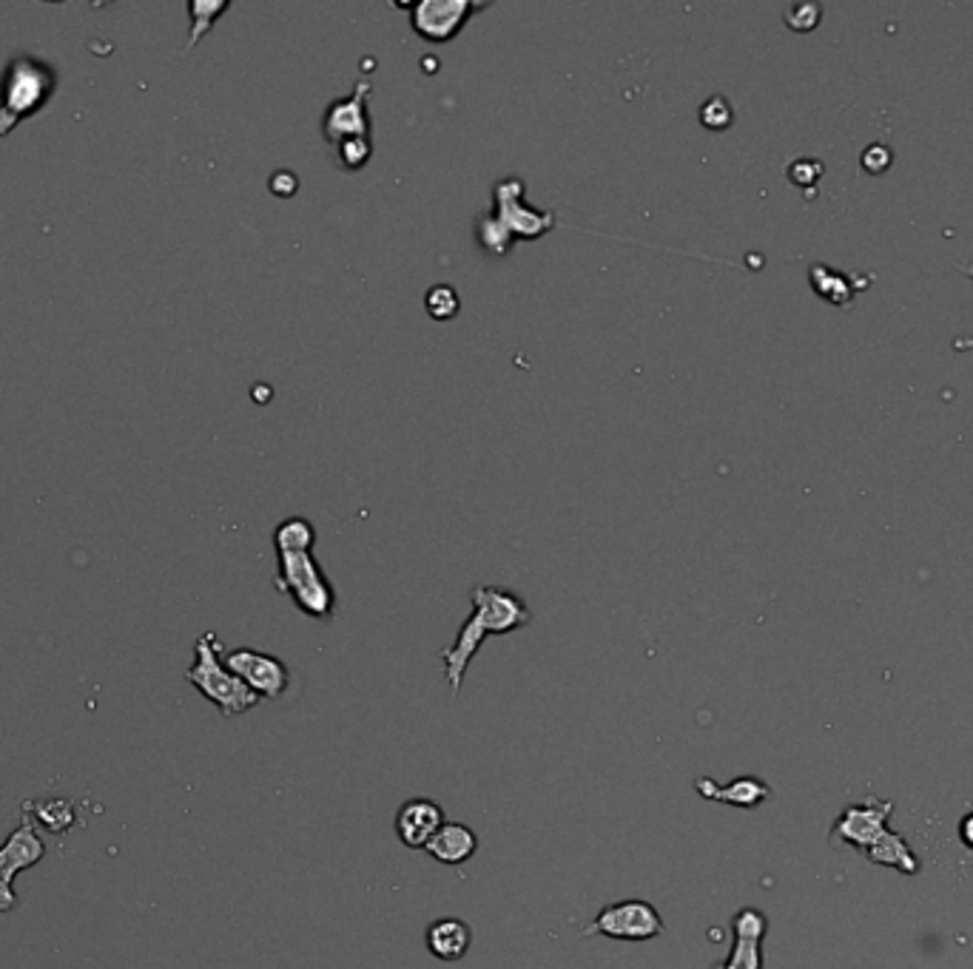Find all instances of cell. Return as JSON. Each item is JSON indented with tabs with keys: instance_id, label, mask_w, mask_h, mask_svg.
<instances>
[{
	"instance_id": "3957f363",
	"label": "cell",
	"mask_w": 973,
	"mask_h": 969,
	"mask_svg": "<svg viewBox=\"0 0 973 969\" xmlns=\"http://www.w3.org/2000/svg\"><path fill=\"white\" fill-rule=\"evenodd\" d=\"M185 680L203 693L205 700L214 702L223 717H239L259 706V697L239 680L237 674L228 671L223 660V643L214 632H205L194 643V666L185 671Z\"/></svg>"
},
{
	"instance_id": "4dcf8cb0",
	"label": "cell",
	"mask_w": 973,
	"mask_h": 969,
	"mask_svg": "<svg viewBox=\"0 0 973 969\" xmlns=\"http://www.w3.org/2000/svg\"><path fill=\"white\" fill-rule=\"evenodd\" d=\"M962 270H965L967 279H973V265H962Z\"/></svg>"
},
{
	"instance_id": "f1b7e54d",
	"label": "cell",
	"mask_w": 973,
	"mask_h": 969,
	"mask_svg": "<svg viewBox=\"0 0 973 969\" xmlns=\"http://www.w3.org/2000/svg\"><path fill=\"white\" fill-rule=\"evenodd\" d=\"M268 189L274 196H282V200H288V196H293L299 191V176L288 169L274 171L268 180Z\"/></svg>"
},
{
	"instance_id": "d4e9b609",
	"label": "cell",
	"mask_w": 973,
	"mask_h": 969,
	"mask_svg": "<svg viewBox=\"0 0 973 969\" xmlns=\"http://www.w3.org/2000/svg\"><path fill=\"white\" fill-rule=\"evenodd\" d=\"M697 117H701L703 128H709V131H726V128H731V122H735V108H731V103L726 100L724 95H715L703 103Z\"/></svg>"
},
{
	"instance_id": "83f0119b",
	"label": "cell",
	"mask_w": 973,
	"mask_h": 969,
	"mask_svg": "<svg viewBox=\"0 0 973 969\" xmlns=\"http://www.w3.org/2000/svg\"><path fill=\"white\" fill-rule=\"evenodd\" d=\"M891 160H894L891 149H888V146H883V142H874V146H868V149L863 151V157H859V162H863V169L868 171V174H883V171L891 165Z\"/></svg>"
},
{
	"instance_id": "9c48e42d",
	"label": "cell",
	"mask_w": 973,
	"mask_h": 969,
	"mask_svg": "<svg viewBox=\"0 0 973 969\" xmlns=\"http://www.w3.org/2000/svg\"><path fill=\"white\" fill-rule=\"evenodd\" d=\"M228 671H234L250 691L257 693L259 700H277L282 697L288 682H291V671L285 666L279 657L274 654L257 652V648H234L223 657Z\"/></svg>"
},
{
	"instance_id": "52a82bcc",
	"label": "cell",
	"mask_w": 973,
	"mask_h": 969,
	"mask_svg": "<svg viewBox=\"0 0 973 969\" xmlns=\"http://www.w3.org/2000/svg\"><path fill=\"white\" fill-rule=\"evenodd\" d=\"M663 933V918L655 907L641 898H629L603 907L584 936H607L616 941H652Z\"/></svg>"
},
{
	"instance_id": "484cf974",
	"label": "cell",
	"mask_w": 973,
	"mask_h": 969,
	"mask_svg": "<svg viewBox=\"0 0 973 969\" xmlns=\"http://www.w3.org/2000/svg\"><path fill=\"white\" fill-rule=\"evenodd\" d=\"M820 14H823L820 3H794V7L785 9L783 18L791 32H811V29H817Z\"/></svg>"
},
{
	"instance_id": "6da1fadb",
	"label": "cell",
	"mask_w": 973,
	"mask_h": 969,
	"mask_svg": "<svg viewBox=\"0 0 973 969\" xmlns=\"http://www.w3.org/2000/svg\"><path fill=\"white\" fill-rule=\"evenodd\" d=\"M473 614L461 623L453 646L441 652L445 680L450 693L461 691L464 674L479 654L481 643L493 634H510L524 628L533 620V612L524 600L504 586H475L473 589Z\"/></svg>"
},
{
	"instance_id": "cb8c5ba5",
	"label": "cell",
	"mask_w": 973,
	"mask_h": 969,
	"mask_svg": "<svg viewBox=\"0 0 973 969\" xmlns=\"http://www.w3.org/2000/svg\"><path fill=\"white\" fill-rule=\"evenodd\" d=\"M333 154H336V165L342 171H362L371 162L373 157V140L371 137H353V140L339 142L333 146Z\"/></svg>"
},
{
	"instance_id": "4316f807",
	"label": "cell",
	"mask_w": 973,
	"mask_h": 969,
	"mask_svg": "<svg viewBox=\"0 0 973 969\" xmlns=\"http://www.w3.org/2000/svg\"><path fill=\"white\" fill-rule=\"evenodd\" d=\"M823 171L825 165L820 160H814V157H798V160L785 169V174H789V180L794 182V185H814V182H820Z\"/></svg>"
},
{
	"instance_id": "e0dca14e",
	"label": "cell",
	"mask_w": 973,
	"mask_h": 969,
	"mask_svg": "<svg viewBox=\"0 0 973 969\" xmlns=\"http://www.w3.org/2000/svg\"><path fill=\"white\" fill-rule=\"evenodd\" d=\"M427 949L441 961H461L473 941V933L461 918H439L427 927Z\"/></svg>"
},
{
	"instance_id": "44dd1931",
	"label": "cell",
	"mask_w": 973,
	"mask_h": 969,
	"mask_svg": "<svg viewBox=\"0 0 973 969\" xmlns=\"http://www.w3.org/2000/svg\"><path fill=\"white\" fill-rule=\"evenodd\" d=\"M228 9H231L228 0H191L189 3L191 32H189V43H185V52H191L196 43L203 41L205 34L214 29V23L220 21Z\"/></svg>"
},
{
	"instance_id": "603a6c76",
	"label": "cell",
	"mask_w": 973,
	"mask_h": 969,
	"mask_svg": "<svg viewBox=\"0 0 973 969\" xmlns=\"http://www.w3.org/2000/svg\"><path fill=\"white\" fill-rule=\"evenodd\" d=\"M461 310V297L453 284L439 282L427 288L425 293V313L432 322H453Z\"/></svg>"
},
{
	"instance_id": "7c38bea8",
	"label": "cell",
	"mask_w": 973,
	"mask_h": 969,
	"mask_svg": "<svg viewBox=\"0 0 973 969\" xmlns=\"http://www.w3.org/2000/svg\"><path fill=\"white\" fill-rule=\"evenodd\" d=\"M735 944L720 969H763V936L766 916L755 907H744L731 922Z\"/></svg>"
},
{
	"instance_id": "7402d4cb",
	"label": "cell",
	"mask_w": 973,
	"mask_h": 969,
	"mask_svg": "<svg viewBox=\"0 0 973 969\" xmlns=\"http://www.w3.org/2000/svg\"><path fill=\"white\" fill-rule=\"evenodd\" d=\"M473 234H475V243H479V248L484 250V254H490V256H507V254H513L515 239L507 234V230H504V225H501L499 219H495V216L490 214V211H487V214H481L479 219H475Z\"/></svg>"
},
{
	"instance_id": "9a60e30c",
	"label": "cell",
	"mask_w": 973,
	"mask_h": 969,
	"mask_svg": "<svg viewBox=\"0 0 973 969\" xmlns=\"http://www.w3.org/2000/svg\"><path fill=\"white\" fill-rule=\"evenodd\" d=\"M427 853L441 864H464L479 850V836L459 821H445L441 830L427 842Z\"/></svg>"
},
{
	"instance_id": "30bf717a",
	"label": "cell",
	"mask_w": 973,
	"mask_h": 969,
	"mask_svg": "<svg viewBox=\"0 0 973 969\" xmlns=\"http://www.w3.org/2000/svg\"><path fill=\"white\" fill-rule=\"evenodd\" d=\"M894 814L891 799H877L874 794L865 796L857 805H848V808L840 814V819L834 821V839L840 842L852 844L857 850H868L879 836L888 830V819Z\"/></svg>"
},
{
	"instance_id": "ac0fdd59",
	"label": "cell",
	"mask_w": 973,
	"mask_h": 969,
	"mask_svg": "<svg viewBox=\"0 0 973 969\" xmlns=\"http://www.w3.org/2000/svg\"><path fill=\"white\" fill-rule=\"evenodd\" d=\"M865 855H868V862L879 864V868H894V870H899V873H906V875H917L919 873L917 853H913L911 844H908L906 839H902V836H899V833H894L891 828H888L886 833L879 836V839L872 844V848L865 850Z\"/></svg>"
},
{
	"instance_id": "7a4b0ae2",
	"label": "cell",
	"mask_w": 973,
	"mask_h": 969,
	"mask_svg": "<svg viewBox=\"0 0 973 969\" xmlns=\"http://www.w3.org/2000/svg\"><path fill=\"white\" fill-rule=\"evenodd\" d=\"M54 88H57V72L52 63L34 54L12 57L0 75V140L12 134L23 120L38 115L52 100Z\"/></svg>"
},
{
	"instance_id": "5bb4252c",
	"label": "cell",
	"mask_w": 973,
	"mask_h": 969,
	"mask_svg": "<svg viewBox=\"0 0 973 969\" xmlns=\"http://www.w3.org/2000/svg\"><path fill=\"white\" fill-rule=\"evenodd\" d=\"M695 790L706 801H720V805H731V808L751 810L757 805H763L771 796V788L763 779L757 776H740V779L729 782V785H717L709 776H701L695 782Z\"/></svg>"
},
{
	"instance_id": "8fae6325",
	"label": "cell",
	"mask_w": 973,
	"mask_h": 969,
	"mask_svg": "<svg viewBox=\"0 0 973 969\" xmlns=\"http://www.w3.org/2000/svg\"><path fill=\"white\" fill-rule=\"evenodd\" d=\"M371 91V83L359 80L351 95L339 97L324 108L322 137L331 149L339 142L353 140V137H371V111H367Z\"/></svg>"
},
{
	"instance_id": "d6986e66",
	"label": "cell",
	"mask_w": 973,
	"mask_h": 969,
	"mask_svg": "<svg viewBox=\"0 0 973 969\" xmlns=\"http://www.w3.org/2000/svg\"><path fill=\"white\" fill-rule=\"evenodd\" d=\"M809 279H811V288H814V293H817L820 299L840 304V308L852 304V299L857 297L859 288H865L863 279L848 277V273L828 268V265H814V268L809 270Z\"/></svg>"
},
{
	"instance_id": "277c9868",
	"label": "cell",
	"mask_w": 973,
	"mask_h": 969,
	"mask_svg": "<svg viewBox=\"0 0 973 969\" xmlns=\"http://www.w3.org/2000/svg\"><path fill=\"white\" fill-rule=\"evenodd\" d=\"M279 569L274 586L288 594L302 614L313 620H331L336 609V592L313 552L277 555Z\"/></svg>"
},
{
	"instance_id": "4fadbf2b",
	"label": "cell",
	"mask_w": 973,
	"mask_h": 969,
	"mask_svg": "<svg viewBox=\"0 0 973 969\" xmlns=\"http://www.w3.org/2000/svg\"><path fill=\"white\" fill-rule=\"evenodd\" d=\"M441 825H445V814L432 799H410L396 814V833H399L402 844L410 850L427 848V842L439 833Z\"/></svg>"
},
{
	"instance_id": "2e32d148",
	"label": "cell",
	"mask_w": 973,
	"mask_h": 969,
	"mask_svg": "<svg viewBox=\"0 0 973 969\" xmlns=\"http://www.w3.org/2000/svg\"><path fill=\"white\" fill-rule=\"evenodd\" d=\"M21 814L38 833L63 836L77 825V805L72 799H29Z\"/></svg>"
},
{
	"instance_id": "5b68a950",
	"label": "cell",
	"mask_w": 973,
	"mask_h": 969,
	"mask_svg": "<svg viewBox=\"0 0 973 969\" xmlns=\"http://www.w3.org/2000/svg\"><path fill=\"white\" fill-rule=\"evenodd\" d=\"M393 9L407 12L410 29L419 34L425 43H450L461 34V29L470 23V18L484 9H490V0H413V3H399L393 0Z\"/></svg>"
},
{
	"instance_id": "f546056e",
	"label": "cell",
	"mask_w": 973,
	"mask_h": 969,
	"mask_svg": "<svg viewBox=\"0 0 973 969\" xmlns=\"http://www.w3.org/2000/svg\"><path fill=\"white\" fill-rule=\"evenodd\" d=\"M960 836H962V842H965V848L973 850V814H967L965 819L960 821Z\"/></svg>"
},
{
	"instance_id": "ba28073f",
	"label": "cell",
	"mask_w": 973,
	"mask_h": 969,
	"mask_svg": "<svg viewBox=\"0 0 973 969\" xmlns=\"http://www.w3.org/2000/svg\"><path fill=\"white\" fill-rule=\"evenodd\" d=\"M43 855H46V844H43L41 833L26 819H21V825L9 833L7 842L0 844V913H9L18 904V895H14L18 873L43 862Z\"/></svg>"
},
{
	"instance_id": "ffe728a7",
	"label": "cell",
	"mask_w": 973,
	"mask_h": 969,
	"mask_svg": "<svg viewBox=\"0 0 973 969\" xmlns=\"http://www.w3.org/2000/svg\"><path fill=\"white\" fill-rule=\"evenodd\" d=\"M274 546H277V555H299V552H313L317 546V529L308 518H285L282 524L274 529Z\"/></svg>"
},
{
	"instance_id": "8992f818",
	"label": "cell",
	"mask_w": 973,
	"mask_h": 969,
	"mask_svg": "<svg viewBox=\"0 0 973 969\" xmlns=\"http://www.w3.org/2000/svg\"><path fill=\"white\" fill-rule=\"evenodd\" d=\"M524 194H527V185H524L521 176H504L493 185V208H490V214L504 225V230L513 236L515 243H535V239L547 236L558 225V216L553 211L527 205Z\"/></svg>"
}]
</instances>
